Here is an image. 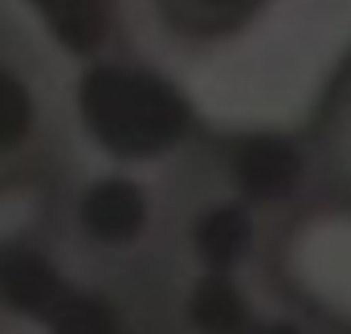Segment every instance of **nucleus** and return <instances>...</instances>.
<instances>
[{
    "instance_id": "1",
    "label": "nucleus",
    "mask_w": 351,
    "mask_h": 334,
    "mask_svg": "<svg viewBox=\"0 0 351 334\" xmlns=\"http://www.w3.org/2000/svg\"><path fill=\"white\" fill-rule=\"evenodd\" d=\"M245 183L262 200H282L302 188L306 179V151L290 139H262L245 151Z\"/></svg>"
},
{
    "instance_id": "2",
    "label": "nucleus",
    "mask_w": 351,
    "mask_h": 334,
    "mask_svg": "<svg viewBox=\"0 0 351 334\" xmlns=\"http://www.w3.org/2000/svg\"><path fill=\"white\" fill-rule=\"evenodd\" d=\"M335 155H339V171H343V188L351 192V74H348L343 94H339V118H335Z\"/></svg>"
}]
</instances>
